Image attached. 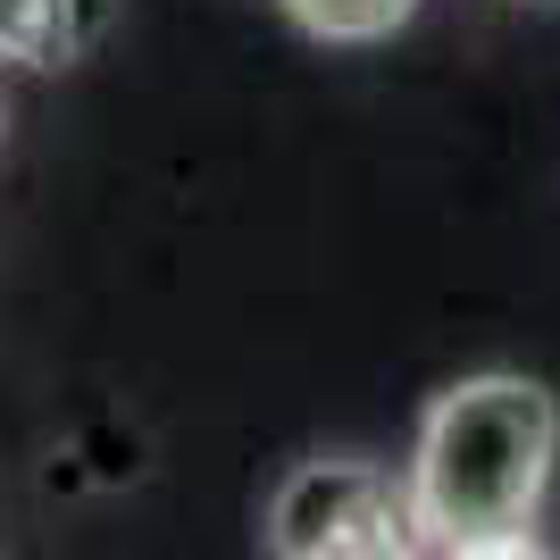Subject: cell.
<instances>
[{"mask_svg": "<svg viewBox=\"0 0 560 560\" xmlns=\"http://www.w3.org/2000/svg\"><path fill=\"white\" fill-rule=\"evenodd\" d=\"M560 460V401L536 376L486 369L460 376L419 419L410 493H419L427 552H536V511Z\"/></svg>", "mask_w": 560, "mask_h": 560, "instance_id": "6da1fadb", "label": "cell"}, {"mask_svg": "<svg viewBox=\"0 0 560 560\" xmlns=\"http://www.w3.org/2000/svg\"><path fill=\"white\" fill-rule=\"evenodd\" d=\"M268 552L284 560H401L427 552L419 536V493L410 477L376 460H302L268 502Z\"/></svg>", "mask_w": 560, "mask_h": 560, "instance_id": "7a4b0ae2", "label": "cell"}, {"mask_svg": "<svg viewBox=\"0 0 560 560\" xmlns=\"http://www.w3.org/2000/svg\"><path fill=\"white\" fill-rule=\"evenodd\" d=\"M117 0H0V59L18 68H75L109 34Z\"/></svg>", "mask_w": 560, "mask_h": 560, "instance_id": "3957f363", "label": "cell"}, {"mask_svg": "<svg viewBox=\"0 0 560 560\" xmlns=\"http://www.w3.org/2000/svg\"><path fill=\"white\" fill-rule=\"evenodd\" d=\"M419 0H284V18L318 43H385Z\"/></svg>", "mask_w": 560, "mask_h": 560, "instance_id": "277c9868", "label": "cell"}]
</instances>
